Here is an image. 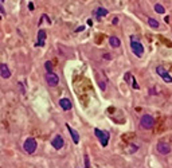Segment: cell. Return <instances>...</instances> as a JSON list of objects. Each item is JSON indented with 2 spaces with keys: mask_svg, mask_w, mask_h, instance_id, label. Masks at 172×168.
I'll use <instances>...</instances> for the list:
<instances>
[{
  "mask_svg": "<svg viewBox=\"0 0 172 168\" xmlns=\"http://www.w3.org/2000/svg\"><path fill=\"white\" fill-rule=\"evenodd\" d=\"M117 23H118V18H114L113 20H112V24H114V26L117 24Z\"/></svg>",
  "mask_w": 172,
  "mask_h": 168,
  "instance_id": "obj_26",
  "label": "cell"
},
{
  "mask_svg": "<svg viewBox=\"0 0 172 168\" xmlns=\"http://www.w3.org/2000/svg\"><path fill=\"white\" fill-rule=\"evenodd\" d=\"M0 75L4 80H8L9 77H11V70L8 69V66L5 63H0Z\"/></svg>",
  "mask_w": 172,
  "mask_h": 168,
  "instance_id": "obj_11",
  "label": "cell"
},
{
  "mask_svg": "<svg viewBox=\"0 0 172 168\" xmlns=\"http://www.w3.org/2000/svg\"><path fill=\"white\" fill-rule=\"evenodd\" d=\"M153 8H155V11H156L157 13H160V15H163V13L165 12V8H164V7L160 4V3H156Z\"/></svg>",
  "mask_w": 172,
  "mask_h": 168,
  "instance_id": "obj_15",
  "label": "cell"
},
{
  "mask_svg": "<svg viewBox=\"0 0 172 168\" xmlns=\"http://www.w3.org/2000/svg\"><path fill=\"white\" fill-rule=\"evenodd\" d=\"M131 50L137 58H141L144 54V46L135 38V35L131 36Z\"/></svg>",
  "mask_w": 172,
  "mask_h": 168,
  "instance_id": "obj_1",
  "label": "cell"
},
{
  "mask_svg": "<svg viewBox=\"0 0 172 168\" xmlns=\"http://www.w3.org/2000/svg\"><path fill=\"white\" fill-rule=\"evenodd\" d=\"M128 151H129V153H135L137 151V145H133V144H131L129 145V148H128Z\"/></svg>",
  "mask_w": 172,
  "mask_h": 168,
  "instance_id": "obj_20",
  "label": "cell"
},
{
  "mask_svg": "<svg viewBox=\"0 0 172 168\" xmlns=\"http://www.w3.org/2000/svg\"><path fill=\"white\" fill-rule=\"evenodd\" d=\"M156 149H157V152H159L160 155H168L171 152V147L165 141H159L157 145H156Z\"/></svg>",
  "mask_w": 172,
  "mask_h": 168,
  "instance_id": "obj_8",
  "label": "cell"
},
{
  "mask_svg": "<svg viewBox=\"0 0 172 168\" xmlns=\"http://www.w3.org/2000/svg\"><path fill=\"white\" fill-rule=\"evenodd\" d=\"M51 145H53L54 149H62L63 148V145H65V140H63V137L61 136V135H55L54 136V139L51 140Z\"/></svg>",
  "mask_w": 172,
  "mask_h": 168,
  "instance_id": "obj_7",
  "label": "cell"
},
{
  "mask_svg": "<svg viewBox=\"0 0 172 168\" xmlns=\"http://www.w3.org/2000/svg\"><path fill=\"white\" fill-rule=\"evenodd\" d=\"M140 125H141V128H144V129L153 128L155 118H153V117H152L151 114H144L141 118H140Z\"/></svg>",
  "mask_w": 172,
  "mask_h": 168,
  "instance_id": "obj_4",
  "label": "cell"
},
{
  "mask_svg": "<svg viewBox=\"0 0 172 168\" xmlns=\"http://www.w3.org/2000/svg\"><path fill=\"white\" fill-rule=\"evenodd\" d=\"M44 69H46L47 73H51V71H53V63L50 62V61H46V62H44Z\"/></svg>",
  "mask_w": 172,
  "mask_h": 168,
  "instance_id": "obj_17",
  "label": "cell"
},
{
  "mask_svg": "<svg viewBox=\"0 0 172 168\" xmlns=\"http://www.w3.org/2000/svg\"><path fill=\"white\" fill-rule=\"evenodd\" d=\"M88 26H93V20H92V19H88Z\"/></svg>",
  "mask_w": 172,
  "mask_h": 168,
  "instance_id": "obj_29",
  "label": "cell"
},
{
  "mask_svg": "<svg viewBox=\"0 0 172 168\" xmlns=\"http://www.w3.org/2000/svg\"><path fill=\"white\" fill-rule=\"evenodd\" d=\"M84 30H85V26H80L75 28V32H81V31H84Z\"/></svg>",
  "mask_w": 172,
  "mask_h": 168,
  "instance_id": "obj_25",
  "label": "cell"
},
{
  "mask_svg": "<svg viewBox=\"0 0 172 168\" xmlns=\"http://www.w3.org/2000/svg\"><path fill=\"white\" fill-rule=\"evenodd\" d=\"M156 73L161 77V80H163L165 84H171V82H172V77L169 75V73H168V71L165 70L163 66H157V67H156Z\"/></svg>",
  "mask_w": 172,
  "mask_h": 168,
  "instance_id": "obj_5",
  "label": "cell"
},
{
  "mask_svg": "<svg viewBox=\"0 0 172 168\" xmlns=\"http://www.w3.org/2000/svg\"><path fill=\"white\" fill-rule=\"evenodd\" d=\"M94 135H96V137L100 140V143H101L102 147L108 145L109 139H110V135H109V132H106V131H101V129L96 128V129H94Z\"/></svg>",
  "mask_w": 172,
  "mask_h": 168,
  "instance_id": "obj_3",
  "label": "cell"
},
{
  "mask_svg": "<svg viewBox=\"0 0 172 168\" xmlns=\"http://www.w3.org/2000/svg\"><path fill=\"white\" fill-rule=\"evenodd\" d=\"M36 147H38V143H36V140L34 137H28V139H26L24 143H23V149H24V152H27L28 155H32V153L35 152Z\"/></svg>",
  "mask_w": 172,
  "mask_h": 168,
  "instance_id": "obj_2",
  "label": "cell"
},
{
  "mask_svg": "<svg viewBox=\"0 0 172 168\" xmlns=\"http://www.w3.org/2000/svg\"><path fill=\"white\" fill-rule=\"evenodd\" d=\"M148 24H149V27H152V28H159V22L156 20V19H153V18H149L148 19Z\"/></svg>",
  "mask_w": 172,
  "mask_h": 168,
  "instance_id": "obj_16",
  "label": "cell"
},
{
  "mask_svg": "<svg viewBox=\"0 0 172 168\" xmlns=\"http://www.w3.org/2000/svg\"><path fill=\"white\" fill-rule=\"evenodd\" d=\"M104 58H105V59H112L110 54H104Z\"/></svg>",
  "mask_w": 172,
  "mask_h": 168,
  "instance_id": "obj_27",
  "label": "cell"
},
{
  "mask_svg": "<svg viewBox=\"0 0 172 168\" xmlns=\"http://www.w3.org/2000/svg\"><path fill=\"white\" fill-rule=\"evenodd\" d=\"M109 44H110L113 49H117V47L121 46V40H120L117 36L112 35V36H109Z\"/></svg>",
  "mask_w": 172,
  "mask_h": 168,
  "instance_id": "obj_14",
  "label": "cell"
},
{
  "mask_svg": "<svg viewBox=\"0 0 172 168\" xmlns=\"http://www.w3.org/2000/svg\"><path fill=\"white\" fill-rule=\"evenodd\" d=\"M46 30H39L38 31V40H36V47H44L46 44Z\"/></svg>",
  "mask_w": 172,
  "mask_h": 168,
  "instance_id": "obj_9",
  "label": "cell"
},
{
  "mask_svg": "<svg viewBox=\"0 0 172 168\" xmlns=\"http://www.w3.org/2000/svg\"><path fill=\"white\" fill-rule=\"evenodd\" d=\"M0 12L3 16H5V8H4V0H0Z\"/></svg>",
  "mask_w": 172,
  "mask_h": 168,
  "instance_id": "obj_18",
  "label": "cell"
},
{
  "mask_svg": "<svg viewBox=\"0 0 172 168\" xmlns=\"http://www.w3.org/2000/svg\"><path fill=\"white\" fill-rule=\"evenodd\" d=\"M84 159H85V168H90V161H89V156H88V155H85V156H84Z\"/></svg>",
  "mask_w": 172,
  "mask_h": 168,
  "instance_id": "obj_22",
  "label": "cell"
},
{
  "mask_svg": "<svg viewBox=\"0 0 172 168\" xmlns=\"http://www.w3.org/2000/svg\"><path fill=\"white\" fill-rule=\"evenodd\" d=\"M66 128H67V131H69V133H70L71 139H73V143H74V144H78V143H80V133L77 132L74 128H71L69 124H66Z\"/></svg>",
  "mask_w": 172,
  "mask_h": 168,
  "instance_id": "obj_10",
  "label": "cell"
},
{
  "mask_svg": "<svg viewBox=\"0 0 172 168\" xmlns=\"http://www.w3.org/2000/svg\"><path fill=\"white\" fill-rule=\"evenodd\" d=\"M46 82H47V85L49 86H51V88H55L58 84H59V77H58L55 73H47L46 74Z\"/></svg>",
  "mask_w": 172,
  "mask_h": 168,
  "instance_id": "obj_6",
  "label": "cell"
},
{
  "mask_svg": "<svg viewBox=\"0 0 172 168\" xmlns=\"http://www.w3.org/2000/svg\"><path fill=\"white\" fill-rule=\"evenodd\" d=\"M43 20H47V23H51V20H50V18H47V15H46V13H43V15H42V18H40V20H39V23H38V24H39V26H40Z\"/></svg>",
  "mask_w": 172,
  "mask_h": 168,
  "instance_id": "obj_19",
  "label": "cell"
},
{
  "mask_svg": "<svg viewBox=\"0 0 172 168\" xmlns=\"http://www.w3.org/2000/svg\"><path fill=\"white\" fill-rule=\"evenodd\" d=\"M59 106H61L63 110H71V108H73V104L70 102L69 98H61L59 100Z\"/></svg>",
  "mask_w": 172,
  "mask_h": 168,
  "instance_id": "obj_12",
  "label": "cell"
},
{
  "mask_svg": "<svg viewBox=\"0 0 172 168\" xmlns=\"http://www.w3.org/2000/svg\"><path fill=\"white\" fill-rule=\"evenodd\" d=\"M132 86H133V89H140L139 88V85H137V82H136V78H135V77H132Z\"/></svg>",
  "mask_w": 172,
  "mask_h": 168,
  "instance_id": "obj_23",
  "label": "cell"
},
{
  "mask_svg": "<svg viewBox=\"0 0 172 168\" xmlns=\"http://www.w3.org/2000/svg\"><path fill=\"white\" fill-rule=\"evenodd\" d=\"M18 86H19V88H20V92H22L23 94L26 93V90H24V86H23V84H22V82H18Z\"/></svg>",
  "mask_w": 172,
  "mask_h": 168,
  "instance_id": "obj_24",
  "label": "cell"
},
{
  "mask_svg": "<svg viewBox=\"0 0 172 168\" xmlns=\"http://www.w3.org/2000/svg\"><path fill=\"white\" fill-rule=\"evenodd\" d=\"M109 13V11L106 8H102V7H98V8H96L94 9V15H96V18L100 20L101 18H104V16H106Z\"/></svg>",
  "mask_w": 172,
  "mask_h": 168,
  "instance_id": "obj_13",
  "label": "cell"
},
{
  "mask_svg": "<svg viewBox=\"0 0 172 168\" xmlns=\"http://www.w3.org/2000/svg\"><path fill=\"white\" fill-rule=\"evenodd\" d=\"M124 78H125V82H131V81H132V74H131V73H125V77H124Z\"/></svg>",
  "mask_w": 172,
  "mask_h": 168,
  "instance_id": "obj_21",
  "label": "cell"
},
{
  "mask_svg": "<svg viewBox=\"0 0 172 168\" xmlns=\"http://www.w3.org/2000/svg\"><path fill=\"white\" fill-rule=\"evenodd\" d=\"M28 8H30V11H32V9H34V4H32V3H28Z\"/></svg>",
  "mask_w": 172,
  "mask_h": 168,
  "instance_id": "obj_28",
  "label": "cell"
},
{
  "mask_svg": "<svg viewBox=\"0 0 172 168\" xmlns=\"http://www.w3.org/2000/svg\"><path fill=\"white\" fill-rule=\"evenodd\" d=\"M1 16H3V15H1V12H0V19H1Z\"/></svg>",
  "mask_w": 172,
  "mask_h": 168,
  "instance_id": "obj_30",
  "label": "cell"
}]
</instances>
